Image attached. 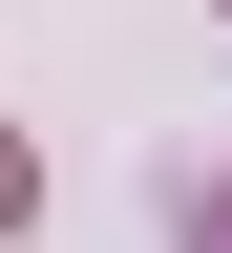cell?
Wrapping results in <instances>:
<instances>
[{
	"label": "cell",
	"instance_id": "1",
	"mask_svg": "<svg viewBox=\"0 0 232 253\" xmlns=\"http://www.w3.org/2000/svg\"><path fill=\"white\" fill-rule=\"evenodd\" d=\"M0 211H21V148H0Z\"/></svg>",
	"mask_w": 232,
	"mask_h": 253
}]
</instances>
